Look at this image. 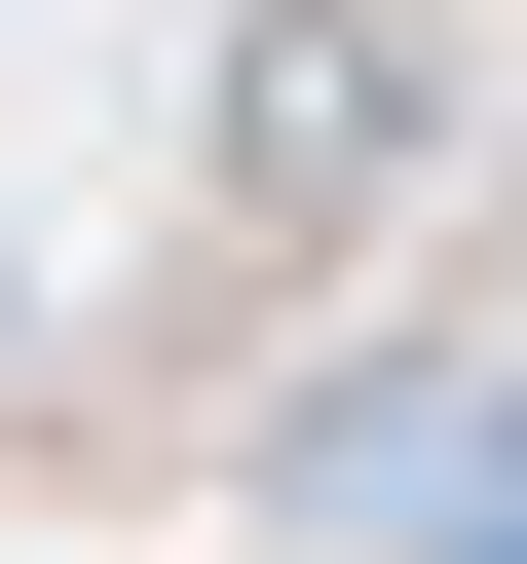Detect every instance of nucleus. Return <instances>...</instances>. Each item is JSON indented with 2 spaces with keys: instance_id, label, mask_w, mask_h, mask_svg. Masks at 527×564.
Listing matches in <instances>:
<instances>
[{
  "instance_id": "nucleus-1",
  "label": "nucleus",
  "mask_w": 527,
  "mask_h": 564,
  "mask_svg": "<svg viewBox=\"0 0 527 564\" xmlns=\"http://www.w3.org/2000/svg\"><path fill=\"white\" fill-rule=\"evenodd\" d=\"M452 188V0H226V226H415Z\"/></svg>"
},
{
  "instance_id": "nucleus-2",
  "label": "nucleus",
  "mask_w": 527,
  "mask_h": 564,
  "mask_svg": "<svg viewBox=\"0 0 527 564\" xmlns=\"http://www.w3.org/2000/svg\"><path fill=\"white\" fill-rule=\"evenodd\" d=\"M415 564H527V377H452V452H415Z\"/></svg>"
},
{
  "instance_id": "nucleus-3",
  "label": "nucleus",
  "mask_w": 527,
  "mask_h": 564,
  "mask_svg": "<svg viewBox=\"0 0 527 564\" xmlns=\"http://www.w3.org/2000/svg\"><path fill=\"white\" fill-rule=\"evenodd\" d=\"M0 377H39V263H0Z\"/></svg>"
}]
</instances>
